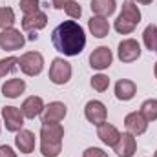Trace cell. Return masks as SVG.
Wrapping results in <instances>:
<instances>
[{
  "label": "cell",
  "instance_id": "obj_1",
  "mask_svg": "<svg viewBox=\"0 0 157 157\" xmlns=\"http://www.w3.org/2000/svg\"><path fill=\"white\" fill-rule=\"evenodd\" d=\"M51 42L59 53H62L66 57H77L78 53H82V49L86 46L84 28L75 20H64L62 24H59L53 29Z\"/></svg>",
  "mask_w": 157,
  "mask_h": 157
},
{
  "label": "cell",
  "instance_id": "obj_2",
  "mask_svg": "<svg viewBox=\"0 0 157 157\" xmlns=\"http://www.w3.org/2000/svg\"><path fill=\"white\" fill-rule=\"evenodd\" d=\"M64 128L60 122H42L40 128V152L44 157H59L62 152Z\"/></svg>",
  "mask_w": 157,
  "mask_h": 157
},
{
  "label": "cell",
  "instance_id": "obj_3",
  "mask_svg": "<svg viewBox=\"0 0 157 157\" xmlns=\"http://www.w3.org/2000/svg\"><path fill=\"white\" fill-rule=\"evenodd\" d=\"M18 68L22 70L24 75L35 77L44 70V57L39 51H28L18 59Z\"/></svg>",
  "mask_w": 157,
  "mask_h": 157
},
{
  "label": "cell",
  "instance_id": "obj_4",
  "mask_svg": "<svg viewBox=\"0 0 157 157\" xmlns=\"http://www.w3.org/2000/svg\"><path fill=\"white\" fill-rule=\"evenodd\" d=\"M71 78V64L60 57L53 59L51 66H49V80L57 86H62L66 82H70Z\"/></svg>",
  "mask_w": 157,
  "mask_h": 157
},
{
  "label": "cell",
  "instance_id": "obj_5",
  "mask_svg": "<svg viewBox=\"0 0 157 157\" xmlns=\"http://www.w3.org/2000/svg\"><path fill=\"white\" fill-rule=\"evenodd\" d=\"M26 44L24 35L15 29V28H9V29H2L0 33V48L4 51H17V49H22Z\"/></svg>",
  "mask_w": 157,
  "mask_h": 157
},
{
  "label": "cell",
  "instance_id": "obj_6",
  "mask_svg": "<svg viewBox=\"0 0 157 157\" xmlns=\"http://www.w3.org/2000/svg\"><path fill=\"white\" fill-rule=\"evenodd\" d=\"M117 57L121 62H133L141 57V44L135 39H124L122 42H119L117 48Z\"/></svg>",
  "mask_w": 157,
  "mask_h": 157
},
{
  "label": "cell",
  "instance_id": "obj_7",
  "mask_svg": "<svg viewBox=\"0 0 157 157\" xmlns=\"http://www.w3.org/2000/svg\"><path fill=\"white\" fill-rule=\"evenodd\" d=\"M2 119L7 132H20L24 126V113L17 106H4L2 108Z\"/></svg>",
  "mask_w": 157,
  "mask_h": 157
},
{
  "label": "cell",
  "instance_id": "obj_8",
  "mask_svg": "<svg viewBox=\"0 0 157 157\" xmlns=\"http://www.w3.org/2000/svg\"><path fill=\"white\" fill-rule=\"evenodd\" d=\"M113 62V53L108 46H99L90 55V66L93 70H106Z\"/></svg>",
  "mask_w": 157,
  "mask_h": 157
},
{
  "label": "cell",
  "instance_id": "obj_9",
  "mask_svg": "<svg viewBox=\"0 0 157 157\" xmlns=\"http://www.w3.org/2000/svg\"><path fill=\"white\" fill-rule=\"evenodd\" d=\"M84 115H86V119H88L91 124L99 126V124L106 122L108 110H106V106H104L101 101H88L86 106H84Z\"/></svg>",
  "mask_w": 157,
  "mask_h": 157
},
{
  "label": "cell",
  "instance_id": "obj_10",
  "mask_svg": "<svg viewBox=\"0 0 157 157\" xmlns=\"http://www.w3.org/2000/svg\"><path fill=\"white\" fill-rule=\"evenodd\" d=\"M48 24V17L44 11H35V13H29V15H24L22 18V29L24 31H29V33H37L40 29H44Z\"/></svg>",
  "mask_w": 157,
  "mask_h": 157
},
{
  "label": "cell",
  "instance_id": "obj_11",
  "mask_svg": "<svg viewBox=\"0 0 157 157\" xmlns=\"http://www.w3.org/2000/svg\"><path fill=\"white\" fill-rule=\"evenodd\" d=\"M124 126L126 132L132 135H143L148 128V121L141 115V112H132L124 117Z\"/></svg>",
  "mask_w": 157,
  "mask_h": 157
},
{
  "label": "cell",
  "instance_id": "obj_12",
  "mask_svg": "<svg viewBox=\"0 0 157 157\" xmlns=\"http://www.w3.org/2000/svg\"><path fill=\"white\" fill-rule=\"evenodd\" d=\"M66 113H68L66 104L55 101V102H49L40 115H42V122H60V121H64Z\"/></svg>",
  "mask_w": 157,
  "mask_h": 157
},
{
  "label": "cell",
  "instance_id": "obj_13",
  "mask_svg": "<svg viewBox=\"0 0 157 157\" xmlns=\"http://www.w3.org/2000/svg\"><path fill=\"white\" fill-rule=\"evenodd\" d=\"M135 150H137L135 135H132V133H128V132H126V133H121L117 144L113 146V152H115L119 157H133Z\"/></svg>",
  "mask_w": 157,
  "mask_h": 157
},
{
  "label": "cell",
  "instance_id": "obj_14",
  "mask_svg": "<svg viewBox=\"0 0 157 157\" xmlns=\"http://www.w3.org/2000/svg\"><path fill=\"white\" fill-rule=\"evenodd\" d=\"M97 137H99L106 146H115L117 141H119V137H121V132H119L113 124L102 122V124L97 126Z\"/></svg>",
  "mask_w": 157,
  "mask_h": 157
},
{
  "label": "cell",
  "instance_id": "obj_15",
  "mask_svg": "<svg viewBox=\"0 0 157 157\" xmlns=\"http://www.w3.org/2000/svg\"><path fill=\"white\" fill-rule=\"evenodd\" d=\"M44 101L40 99V97H37V95H31V97H28L24 102H22V113H24V117L26 119H35L39 117L40 113L44 112Z\"/></svg>",
  "mask_w": 157,
  "mask_h": 157
},
{
  "label": "cell",
  "instance_id": "obj_16",
  "mask_svg": "<svg viewBox=\"0 0 157 157\" xmlns=\"http://www.w3.org/2000/svg\"><path fill=\"white\" fill-rule=\"evenodd\" d=\"M137 93V86L130 78H121L115 84V97L119 101H132Z\"/></svg>",
  "mask_w": 157,
  "mask_h": 157
},
{
  "label": "cell",
  "instance_id": "obj_17",
  "mask_svg": "<svg viewBox=\"0 0 157 157\" xmlns=\"http://www.w3.org/2000/svg\"><path fill=\"white\" fill-rule=\"evenodd\" d=\"M15 144L20 154H31L35 150V133L29 130H20L15 137Z\"/></svg>",
  "mask_w": 157,
  "mask_h": 157
},
{
  "label": "cell",
  "instance_id": "obj_18",
  "mask_svg": "<svg viewBox=\"0 0 157 157\" xmlns=\"http://www.w3.org/2000/svg\"><path fill=\"white\" fill-rule=\"evenodd\" d=\"M88 28H90L91 35L97 39H104L110 33V22L104 17H91L88 20Z\"/></svg>",
  "mask_w": 157,
  "mask_h": 157
},
{
  "label": "cell",
  "instance_id": "obj_19",
  "mask_svg": "<svg viewBox=\"0 0 157 157\" xmlns=\"http://www.w3.org/2000/svg\"><path fill=\"white\" fill-rule=\"evenodd\" d=\"M24 90H26V82L22 78H9L2 86V95L7 99H17L24 93Z\"/></svg>",
  "mask_w": 157,
  "mask_h": 157
},
{
  "label": "cell",
  "instance_id": "obj_20",
  "mask_svg": "<svg viewBox=\"0 0 157 157\" xmlns=\"http://www.w3.org/2000/svg\"><path fill=\"white\" fill-rule=\"evenodd\" d=\"M91 11L95 13V17H112L117 9V2L115 0H91L90 4Z\"/></svg>",
  "mask_w": 157,
  "mask_h": 157
},
{
  "label": "cell",
  "instance_id": "obj_21",
  "mask_svg": "<svg viewBox=\"0 0 157 157\" xmlns=\"http://www.w3.org/2000/svg\"><path fill=\"white\" fill-rule=\"evenodd\" d=\"M122 17H126L128 20H132L133 24H139L141 22V11L137 7V4H133L132 0H126L122 4V11H121Z\"/></svg>",
  "mask_w": 157,
  "mask_h": 157
},
{
  "label": "cell",
  "instance_id": "obj_22",
  "mask_svg": "<svg viewBox=\"0 0 157 157\" xmlns=\"http://www.w3.org/2000/svg\"><path fill=\"white\" fill-rule=\"evenodd\" d=\"M143 40H144L146 49L157 53V26L155 24L146 26V29H144V33H143Z\"/></svg>",
  "mask_w": 157,
  "mask_h": 157
},
{
  "label": "cell",
  "instance_id": "obj_23",
  "mask_svg": "<svg viewBox=\"0 0 157 157\" xmlns=\"http://www.w3.org/2000/svg\"><path fill=\"white\" fill-rule=\"evenodd\" d=\"M141 115L150 121H157V99H148L141 104Z\"/></svg>",
  "mask_w": 157,
  "mask_h": 157
},
{
  "label": "cell",
  "instance_id": "obj_24",
  "mask_svg": "<svg viewBox=\"0 0 157 157\" xmlns=\"http://www.w3.org/2000/svg\"><path fill=\"white\" fill-rule=\"evenodd\" d=\"M15 11L11 7H0V29H9L15 24Z\"/></svg>",
  "mask_w": 157,
  "mask_h": 157
},
{
  "label": "cell",
  "instance_id": "obj_25",
  "mask_svg": "<svg viewBox=\"0 0 157 157\" xmlns=\"http://www.w3.org/2000/svg\"><path fill=\"white\" fill-rule=\"evenodd\" d=\"M135 28H137V24H133L132 20H128L122 15H119L117 20H115V31L121 33V35H130V33H133Z\"/></svg>",
  "mask_w": 157,
  "mask_h": 157
},
{
  "label": "cell",
  "instance_id": "obj_26",
  "mask_svg": "<svg viewBox=\"0 0 157 157\" xmlns=\"http://www.w3.org/2000/svg\"><path fill=\"white\" fill-rule=\"evenodd\" d=\"M18 68V59L17 57H7L0 60V78L6 77L7 73H13Z\"/></svg>",
  "mask_w": 157,
  "mask_h": 157
},
{
  "label": "cell",
  "instance_id": "obj_27",
  "mask_svg": "<svg viewBox=\"0 0 157 157\" xmlns=\"http://www.w3.org/2000/svg\"><path fill=\"white\" fill-rule=\"evenodd\" d=\"M91 88L95 90V91H99V93H102V91H106L108 90V86H110V78L108 75H102V73H99V75H93L91 77Z\"/></svg>",
  "mask_w": 157,
  "mask_h": 157
},
{
  "label": "cell",
  "instance_id": "obj_28",
  "mask_svg": "<svg viewBox=\"0 0 157 157\" xmlns=\"http://www.w3.org/2000/svg\"><path fill=\"white\" fill-rule=\"evenodd\" d=\"M64 11H66V15H68L70 18H80V15H82V9H80L78 2H75V0L68 2L66 7H64Z\"/></svg>",
  "mask_w": 157,
  "mask_h": 157
},
{
  "label": "cell",
  "instance_id": "obj_29",
  "mask_svg": "<svg viewBox=\"0 0 157 157\" xmlns=\"http://www.w3.org/2000/svg\"><path fill=\"white\" fill-rule=\"evenodd\" d=\"M20 9L24 11V15H29V13H35V11H39L40 7V2L39 0H20Z\"/></svg>",
  "mask_w": 157,
  "mask_h": 157
},
{
  "label": "cell",
  "instance_id": "obj_30",
  "mask_svg": "<svg viewBox=\"0 0 157 157\" xmlns=\"http://www.w3.org/2000/svg\"><path fill=\"white\" fill-rule=\"evenodd\" d=\"M82 157H108V155H106V152H104V150L95 148V146H90V148H86V150H84Z\"/></svg>",
  "mask_w": 157,
  "mask_h": 157
},
{
  "label": "cell",
  "instance_id": "obj_31",
  "mask_svg": "<svg viewBox=\"0 0 157 157\" xmlns=\"http://www.w3.org/2000/svg\"><path fill=\"white\" fill-rule=\"evenodd\" d=\"M0 157H17V152H15L11 146L2 144V146H0Z\"/></svg>",
  "mask_w": 157,
  "mask_h": 157
},
{
  "label": "cell",
  "instance_id": "obj_32",
  "mask_svg": "<svg viewBox=\"0 0 157 157\" xmlns=\"http://www.w3.org/2000/svg\"><path fill=\"white\" fill-rule=\"evenodd\" d=\"M68 2H71V0H51V6H53L55 9H64Z\"/></svg>",
  "mask_w": 157,
  "mask_h": 157
},
{
  "label": "cell",
  "instance_id": "obj_33",
  "mask_svg": "<svg viewBox=\"0 0 157 157\" xmlns=\"http://www.w3.org/2000/svg\"><path fill=\"white\" fill-rule=\"evenodd\" d=\"M135 2H139V4H152L154 0H135Z\"/></svg>",
  "mask_w": 157,
  "mask_h": 157
},
{
  "label": "cell",
  "instance_id": "obj_34",
  "mask_svg": "<svg viewBox=\"0 0 157 157\" xmlns=\"http://www.w3.org/2000/svg\"><path fill=\"white\" fill-rule=\"evenodd\" d=\"M154 73H155V78H157V62H155V68H154Z\"/></svg>",
  "mask_w": 157,
  "mask_h": 157
},
{
  "label": "cell",
  "instance_id": "obj_35",
  "mask_svg": "<svg viewBox=\"0 0 157 157\" xmlns=\"http://www.w3.org/2000/svg\"><path fill=\"white\" fill-rule=\"evenodd\" d=\"M154 157H157V150H155V155H154Z\"/></svg>",
  "mask_w": 157,
  "mask_h": 157
},
{
  "label": "cell",
  "instance_id": "obj_36",
  "mask_svg": "<svg viewBox=\"0 0 157 157\" xmlns=\"http://www.w3.org/2000/svg\"><path fill=\"white\" fill-rule=\"evenodd\" d=\"M0 130H2V128H0Z\"/></svg>",
  "mask_w": 157,
  "mask_h": 157
}]
</instances>
